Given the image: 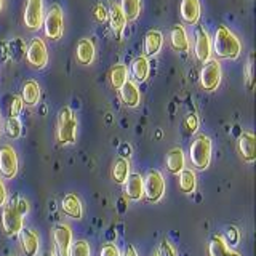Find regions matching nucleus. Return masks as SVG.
<instances>
[{
  "label": "nucleus",
  "mask_w": 256,
  "mask_h": 256,
  "mask_svg": "<svg viewBox=\"0 0 256 256\" xmlns=\"http://www.w3.org/2000/svg\"><path fill=\"white\" fill-rule=\"evenodd\" d=\"M212 50L218 58L236 60L240 54V42L226 26H218L212 42Z\"/></svg>",
  "instance_id": "obj_1"
},
{
  "label": "nucleus",
  "mask_w": 256,
  "mask_h": 256,
  "mask_svg": "<svg viewBox=\"0 0 256 256\" xmlns=\"http://www.w3.org/2000/svg\"><path fill=\"white\" fill-rule=\"evenodd\" d=\"M190 162L197 170H205L212 162V140L205 134H198L192 141L189 149Z\"/></svg>",
  "instance_id": "obj_2"
},
{
  "label": "nucleus",
  "mask_w": 256,
  "mask_h": 256,
  "mask_svg": "<svg viewBox=\"0 0 256 256\" xmlns=\"http://www.w3.org/2000/svg\"><path fill=\"white\" fill-rule=\"evenodd\" d=\"M142 197L148 200V202L156 204L160 198L164 197L165 192V180L162 173L158 170H150L146 178H142Z\"/></svg>",
  "instance_id": "obj_3"
},
{
  "label": "nucleus",
  "mask_w": 256,
  "mask_h": 256,
  "mask_svg": "<svg viewBox=\"0 0 256 256\" xmlns=\"http://www.w3.org/2000/svg\"><path fill=\"white\" fill-rule=\"evenodd\" d=\"M77 118L72 114L69 108L61 110L60 122H58V141L62 144H72L77 138Z\"/></svg>",
  "instance_id": "obj_4"
},
{
  "label": "nucleus",
  "mask_w": 256,
  "mask_h": 256,
  "mask_svg": "<svg viewBox=\"0 0 256 256\" xmlns=\"http://www.w3.org/2000/svg\"><path fill=\"white\" fill-rule=\"evenodd\" d=\"M44 29L45 36L52 40H58L62 36V26H64V18H62V10L60 5H53L48 10L45 20H44Z\"/></svg>",
  "instance_id": "obj_5"
},
{
  "label": "nucleus",
  "mask_w": 256,
  "mask_h": 256,
  "mask_svg": "<svg viewBox=\"0 0 256 256\" xmlns=\"http://www.w3.org/2000/svg\"><path fill=\"white\" fill-rule=\"evenodd\" d=\"M221 82V64L216 60L205 61L202 70H200V85L204 86V90L213 92L218 88Z\"/></svg>",
  "instance_id": "obj_6"
},
{
  "label": "nucleus",
  "mask_w": 256,
  "mask_h": 256,
  "mask_svg": "<svg viewBox=\"0 0 256 256\" xmlns=\"http://www.w3.org/2000/svg\"><path fill=\"white\" fill-rule=\"evenodd\" d=\"M2 229L4 234L8 237L18 236L22 229V214H20V212L16 210L13 202L6 205L2 212Z\"/></svg>",
  "instance_id": "obj_7"
},
{
  "label": "nucleus",
  "mask_w": 256,
  "mask_h": 256,
  "mask_svg": "<svg viewBox=\"0 0 256 256\" xmlns=\"http://www.w3.org/2000/svg\"><path fill=\"white\" fill-rule=\"evenodd\" d=\"M53 244L56 256H68L69 248L72 244V230L70 226L66 222L56 224L53 229Z\"/></svg>",
  "instance_id": "obj_8"
},
{
  "label": "nucleus",
  "mask_w": 256,
  "mask_h": 256,
  "mask_svg": "<svg viewBox=\"0 0 256 256\" xmlns=\"http://www.w3.org/2000/svg\"><path fill=\"white\" fill-rule=\"evenodd\" d=\"M44 22V2L42 0H26L24 8V24L28 29L37 30Z\"/></svg>",
  "instance_id": "obj_9"
},
{
  "label": "nucleus",
  "mask_w": 256,
  "mask_h": 256,
  "mask_svg": "<svg viewBox=\"0 0 256 256\" xmlns=\"http://www.w3.org/2000/svg\"><path fill=\"white\" fill-rule=\"evenodd\" d=\"M18 173V156L12 146L0 148V174L6 180H12Z\"/></svg>",
  "instance_id": "obj_10"
},
{
  "label": "nucleus",
  "mask_w": 256,
  "mask_h": 256,
  "mask_svg": "<svg viewBox=\"0 0 256 256\" xmlns=\"http://www.w3.org/2000/svg\"><path fill=\"white\" fill-rule=\"evenodd\" d=\"M28 61L37 69H42L46 66L48 61V53H46V45L42 38H34L29 44L28 48Z\"/></svg>",
  "instance_id": "obj_11"
},
{
  "label": "nucleus",
  "mask_w": 256,
  "mask_h": 256,
  "mask_svg": "<svg viewBox=\"0 0 256 256\" xmlns=\"http://www.w3.org/2000/svg\"><path fill=\"white\" fill-rule=\"evenodd\" d=\"M212 38L206 34V30L204 28L197 29V36H196V56L200 61H208L212 60Z\"/></svg>",
  "instance_id": "obj_12"
},
{
  "label": "nucleus",
  "mask_w": 256,
  "mask_h": 256,
  "mask_svg": "<svg viewBox=\"0 0 256 256\" xmlns=\"http://www.w3.org/2000/svg\"><path fill=\"white\" fill-rule=\"evenodd\" d=\"M238 152L245 162H253L256 158V138L250 132H244L238 138Z\"/></svg>",
  "instance_id": "obj_13"
},
{
  "label": "nucleus",
  "mask_w": 256,
  "mask_h": 256,
  "mask_svg": "<svg viewBox=\"0 0 256 256\" xmlns=\"http://www.w3.org/2000/svg\"><path fill=\"white\" fill-rule=\"evenodd\" d=\"M61 208L64 214H68L69 218L72 220H82L84 216V206H82V202H80V198L74 194H68L64 196L62 202H61Z\"/></svg>",
  "instance_id": "obj_14"
},
{
  "label": "nucleus",
  "mask_w": 256,
  "mask_h": 256,
  "mask_svg": "<svg viewBox=\"0 0 256 256\" xmlns=\"http://www.w3.org/2000/svg\"><path fill=\"white\" fill-rule=\"evenodd\" d=\"M21 250L26 256H36L38 252V236L30 229H21L20 232Z\"/></svg>",
  "instance_id": "obj_15"
},
{
  "label": "nucleus",
  "mask_w": 256,
  "mask_h": 256,
  "mask_svg": "<svg viewBox=\"0 0 256 256\" xmlns=\"http://www.w3.org/2000/svg\"><path fill=\"white\" fill-rule=\"evenodd\" d=\"M180 13L184 22L196 24L200 20V2L198 0H181Z\"/></svg>",
  "instance_id": "obj_16"
},
{
  "label": "nucleus",
  "mask_w": 256,
  "mask_h": 256,
  "mask_svg": "<svg viewBox=\"0 0 256 256\" xmlns=\"http://www.w3.org/2000/svg\"><path fill=\"white\" fill-rule=\"evenodd\" d=\"M118 92H120V98H122V101L128 108H136L140 104L141 93L138 90V86L133 82H130V80H126V82L118 88Z\"/></svg>",
  "instance_id": "obj_17"
},
{
  "label": "nucleus",
  "mask_w": 256,
  "mask_h": 256,
  "mask_svg": "<svg viewBox=\"0 0 256 256\" xmlns=\"http://www.w3.org/2000/svg\"><path fill=\"white\" fill-rule=\"evenodd\" d=\"M125 184V196L130 198V200H141L142 198V176L134 173V174H130L126 178V181L124 182Z\"/></svg>",
  "instance_id": "obj_18"
},
{
  "label": "nucleus",
  "mask_w": 256,
  "mask_h": 256,
  "mask_svg": "<svg viewBox=\"0 0 256 256\" xmlns=\"http://www.w3.org/2000/svg\"><path fill=\"white\" fill-rule=\"evenodd\" d=\"M208 256H240L236 250L228 245V242L221 236H213L210 245H208Z\"/></svg>",
  "instance_id": "obj_19"
},
{
  "label": "nucleus",
  "mask_w": 256,
  "mask_h": 256,
  "mask_svg": "<svg viewBox=\"0 0 256 256\" xmlns=\"http://www.w3.org/2000/svg\"><path fill=\"white\" fill-rule=\"evenodd\" d=\"M164 44V36L160 30H149L144 37V52L148 56H156Z\"/></svg>",
  "instance_id": "obj_20"
},
{
  "label": "nucleus",
  "mask_w": 256,
  "mask_h": 256,
  "mask_svg": "<svg viewBox=\"0 0 256 256\" xmlns=\"http://www.w3.org/2000/svg\"><path fill=\"white\" fill-rule=\"evenodd\" d=\"M184 165H186V157H184L182 149L174 148V149H172L170 152H168V156H166L168 172L173 173V174H178L184 168Z\"/></svg>",
  "instance_id": "obj_21"
},
{
  "label": "nucleus",
  "mask_w": 256,
  "mask_h": 256,
  "mask_svg": "<svg viewBox=\"0 0 256 256\" xmlns=\"http://www.w3.org/2000/svg\"><path fill=\"white\" fill-rule=\"evenodd\" d=\"M172 45L176 52H188L189 50V38L186 34V29H184L181 24H176L172 29Z\"/></svg>",
  "instance_id": "obj_22"
},
{
  "label": "nucleus",
  "mask_w": 256,
  "mask_h": 256,
  "mask_svg": "<svg viewBox=\"0 0 256 256\" xmlns=\"http://www.w3.org/2000/svg\"><path fill=\"white\" fill-rule=\"evenodd\" d=\"M108 18H109L112 30L116 32L117 37H120V36H122V30L125 29V24H126L125 16H124L122 10H120V5L114 4V5L110 6V10L108 13Z\"/></svg>",
  "instance_id": "obj_23"
},
{
  "label": "nucleus",
  "mask_w": 256,
  "mask_h": 256,
  "mask_svg": "<svg viewBox=\"0 0 256 256\" xmlns=\"http://www.w3.org/2000/svg\"><path fill=\"white\" fill-rule=\"evenodd\" d=\"M21 100L24 104L28 106H36L40 100V86L36 80H28L26 84L22 86V94H21Z\"/></svg>",
  "instance_id": "obj_24"
},
{
  "label": "nucleus",
  "mask_w": 256,
  "mask_h": 256,
  "mask_svg": "<svg viewBox=\"0 0 256 256\" xmlns=\"http://www.w3.org/2000/svg\"><path fill=\"white\" fill-rule=\"evenodd\" d=\"M94 58V45L92 40L82 38L77 45V61L80 64H90Z\"/></svg>",
  "instance_id": "obj_25"
},
{
  "label": "nucleus",
  "mask_w": 256,
  "mask_h": 256,
  "mask_svg": "<svg viewBox=\"0 0 256 256\" xmlns=\"http://www.w3.org/2000/svg\"><path fill=\"white\" fill-rule=\"evenodd\" d=\"M128 176H130V162L124 157L117 158L114 166H112V180L117 184H124Z\"/></svg>",
  "instance_id": "obj_26"
},
{
  "label": "nucleus",
  "mask_w": 256,
  "mask_h": 256,
  "mask_svg": "<svg viewBox=\"0 0 256 256\" xmlns=\"http://www.w3.org/2000/svg\"><path fill=\"white\" fill-rule=\"evenodd\" d=\"M132 74L134 77V80H138V82H144V80L148 78V74H149V61L146 56H138L133 64H132Z\"/></svg>",
  "instance_id": "obj_27"
},
{
  "label": "nucleus",
  "mask_w": 256,
  "mask_h": 256,
  "mask_svg": "<svg viewBox=\"0 0 256 256\" xmlns=\"http://www.w3.org/2000/svg\"><path fill=\"white\" fill-rule=\"evenodd\" d=\"M180 174V189L186 194H190V192L196 190L197 186V178L196 173L192 170H188V168H182V170L178 173Z\"/></svg>",
  "instance_id": "obj_28"
},
{
  "label": "nucleus",
  "mask_w": 256,
  "mask_h": 256,
  "mask_svg": "<svg viewBox=\"0 0 256 256\" xmlns=\"http://www.w3.org/2000/svg\"><path fill=\"white\" fill-rule=\"evenodd\" d=\"M120 10H122V13H124L126 21H134L140 16L141 0H122Z\"/></svg>",
  "instance_id": "obj_29"
},
{
  "label": "nucleus",
  "mask_w": 256,
  "mask_h": 256,
  "mask_svg": "<svg viewBox=\"0 0 256 256\" xmlns=\"http://www.w3.org/2000/svg\"><path fill=\"white\" fill-rule=\"evenodd\" d=\"M126 80H128V70H126V68L124 66V64H117V66L112 68V70H110V84H112V86L118 90V88L122 86Z\"/></svg>",
  "instance_id": "obj_30"
},
{
  "label": "nucleus",
  "mask_w": 256,
  "mask_h": 256,
  "mask_svg": "<svg viewBox=\"0 0 256 256\" xmlns=\"http://www.w3.org/2000/svg\"><path fill=\"white\" fill-rule=\"evenodd\" d=\"M90 244L85 242V240H77V242L70 244L68 256H90Z\"/></svg>",
  "instance_id": "obj_31"
},
{
  "label": "nucleus",
  "mask_w": 256,
  "mask_h": 256,
  "mask_svg": "<svg viewBox=\"0 0 256 256\" xmlns=\"http://www.w3.org/2000/svg\"><path fill=\"white\" fill-rule=\"evenodd\" d=\"M5 130H6V134L10 136V138H18V136L21 134V124H20V120L12 116L10 118L6 120Z\"/></svg>",
  "instance_id": "obj_32"
},
{
  "label": "nucleus",
  "mask_w": 256,
  "mask_h": 256,
  "mask_svg": "<svg viewBox=\"0 0 256 256\" xmlns=\"http://www.w3.org/2000/svg\"><path fill=\"white\" fill-rule=\"evenodd\" d=\"M157 254L158 256H178V254H176V250L173 248V245L168 242L166 238L162 240V244H160V246H158V253Z\"/></svg>",
  "instance_id": "obj_33"
},
{
  "label": "nucleus",
  "mask_w": 256,
  "mask_h": 256,
  "mask_svg": "<svg viewBox=\"0 0 256 256\" xmlns=\"http://www.w3.org/2000/svg\"><path fill=\"white\" fill-rule=\"evenodd\" d=\"M13 202V200H12ZM13 205H14V208L16 210L20 212V214H28V212H29V204H28V200L26 198H22V197H20V198H16L14 202H13Z\"/></svg>",
  "instance_id": "obj_34"
},
{
  "label": "nucleus",
  "mask_w": 256,
  "mask_h": 256,
  "mask_svg": "<svg viewBox=\"0 0 256 256\" xmlns=\"http://www.w3.org/2000/svg\"><path fill=\"white\" fill-rule=\"evenodd\" d=\"M197 128H198V118H197V116L196 114L188 116V118H186V130H188V133H190V134L196 133Z\"/></svg>",
  "instance_id": "obj_35"
},
{
  "label": "nucleus",
  "mask_w": 256,
  "mask_h": 256,
  "mask_svg": "<svg viewBox=\"0 0 256 256\" xmlns=\"http://www.w3.org/2000/svg\"><path fill=\"white\" fill-rule=\"evenodd\" d=\"M100 256H120V252H118V248H117L116 245L108 244V245H104V246L101 248Z\"/></svg>",
  "instance_id": "obj_36"
},
{
  "label": "nucleus",
  "mask_w": 256,
  "mask_h": 256,
  "mask_svg": "<svg viewBox=\"0 0 256 256\" xmlns=\"http://www.w3.org/2000/svg\"><path fill=\"white\" fill-rule=\"evenodd\" d=\"M22 100H21V96H16V98L13 100V102H12V116L13 117H16L21 112V109H22Z\"/></svg>",
  "instance_id": "obj_37"
},
{
  "label": "nucleus",
  "mask_w": 256,
  "mask_h": 256,
  "mask_svg": "<svg viewBox=\"0 0 256 256\" xmlns=\"http://www.w3.org/2000/svg\"><path fill=\"white\" fill-rule=\"evenodd\" d=\"M246 82L250 86L253 85V54H250L246 62Z\"/></svg>",
  "instance_id": "obj_38"
},
{
  "label": "nucleus",
  "mask_w": 256,
  "mask_h": 256,
  "mask_svg": "<svg viewBox=\"0 0 256 256\" xmlns=\"http://www.w3.org/2000/svg\"><path fill=\"white\" fill-rule=\"evenodd\" d=\"M94 18L98 21H106L108 20V12H106V8H104V5H98L94 8Z\"/></svg>",
  "instance_id": "obj_39"
},
{
  "label": "nucleus",
  "mask_w": 256,
  "mask_h": 256,
  "mask_svg": "<svg viewBox=\"0 0 256 256\" xmlns=\"http://www.w3.org/2000/svg\"><path fill=\"white\" fill-rule=\"evenodd\" d=\"M5 202H6V189H5L4 181L0 180V206L5 205Z\"/></svg>",
  "instance_id": "obj_40"
},
{
  "label": "nucleus",
  "mask_w": 256,
  "mask_h": 256,
  "mask_svg": "<svg viewBox=\"0 0 256 256\" xmlns=\"http://www.w3.org/2000/svg\"><path fill=\"white\" fill-rule=\"evenodd\" d=\"M120 256H138V253H136L133 245H126L125 250H124V254H120Z\"/></svg>",
  "instance_id": "obj_41"
},
{
  "label": "nucleus",
  "mask_w": 256,
  "mask_h": 256,
  "mask_svg": "<svg viewBox=\"0 0 256 256\" xmlns=\"http://www.w3.org/2000/svg\"><path fill=\"white\" fill-rule=\"evenodd\" d=\"M2 6H4V0H0V10H2Z\"/></svg>",
  "instance_id": "obj_42"
},
{
  "label": "nucleus",
  "mask_w": 256,
  "mask_h": 256,
  "mask_svg": "<svg viewBox=\"0 0 256 256\" xmlns=\"http://www.w3.org/2000/svg\"><path fill=\"white\" fill-rule=\"evenodd\" d=\"M45 256H54L53 253H48V254H45Z\"/></svg>",
  "instance_id": "obj_43"
},
{
  "label": "nucleus",
  "mask_w": 256,
  "mask_h": 256,
  "mask_svg": "<svg viewBox=\"0 0 256 256\" xmlns=\"http://www.w3.org/2000/svg\"><path fill=\"white\" fill-rule=\"evenodd\" d=\"M150 256H158V254H157V253H152Z\"/></svg>",
  "instance_id": "obj_44"
}]
</instances>
